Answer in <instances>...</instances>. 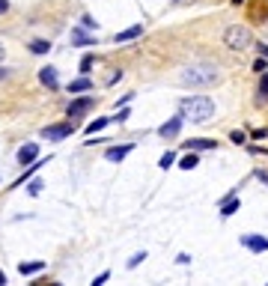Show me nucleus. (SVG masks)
I'll return each mask as SVG.
<instances>
[{
    "label": "nucleus",
    "instance_id": "obj_17",
    "mask_svg": "<svg viewBox=\"0 0 268 286\" xmlns=\"http://www.w3.org/2000/svg\"><path fill=\"white\" fill-rule=\"evenodd\" d=\"M107 123H110V117H101V120H93V123L87 126V134H99V131H101L104 126H107Z\"/></svg>",
    "mask_w": 268,
    "mask_h": 286
},
{
    "label": "nucleus",
    "instance_id": "obj_29",
    "mask_svg": "<svg viewBox=\"0 0 268 286\" xmlns=\"http://www.w3.org/2000/svg\"><path fill=\"white\" fill-rule=\"evenodd\" d=\"M81 24H84V27H87V30H93V27H96V21H93V18H90V15H84V21H81Z\"/></svg>",
    "mask_w": 268,
    "mask_h": 286
},
{
    "label": "nucleus",
    "instance_id": "obj_18",
    "mask_svg": "<svg viewBox=\"0 0 268 286\" xmlns=\"http://www.w3.org/2000/svg\"><path fill=\"white\" fill-rule=\"evenodd\" d=\"M30 51H33V54H48V51H51V42H48V39H36L33 45H30Z\"/></svg>",
    "mask_w": 268,
    "mask_h": 286
},
{
    "label": "nucleus",
    "instance_id": "obj_20",
    "mask_svg": "<svg viewBox=\"0 0 268 286\" xmlns=\"http://www.w3.org/2000/svg\"><path fill=\"white\" fill-rule=\"evenodd\" d=\"M128 117H131V110L122 104V107H116V117H110V123H125Z\"/></svg>",
    "mask_w": 268,
    "mask_h": 286
},
{
    "label": "nucleus",
    "instance_id": "obj_6",
    "mask_svg": "<svg viewBox=\"0 0 268 286\" xmlns=\"http://www.w3.org/2000/svg\"><path fill=\"white\" fill-rule=\"evenodd\" d=\"M241 245L247 248V251H253V254H262V251H268V239H262V236H241Z\"/></svg>",
    "mask_w": 268,
    "mask_h": 286
},
{
    "label": "nucleus",
    "instance_id": "obj_16",
    "mask_svg": "<svg viewBox=\"0 0 268 286\" xmlns=\"http://www.w3.org/2000/svg\"><path fill=\"white\" fill-rule=\"evenodd\" d=\"M42 268H45L42 259H39V262H21V265H18V271H21L24 277H27V274H36V271H42Z\"/></svg>",
    "mask_w": 268,
    "mask_h": 286
},
{
    "label": "nucleus",
    "instance_id": "obj_31",
    "mask_svg": "<svg viewBox=\"0 0 268 286\" xmlns=\"http://www.w3.org/2000/svg\"><path fill=\"white\" fill-rule=\"evenodd\" d=\"M256 48H259V57H265L268 60V45H256Z\"/></svg>",
    "mask_w": 268,
    "mask_h": 286
},
{
    "label": "nucleus",
    "instance_id": "obj_28",
    "mask_svg": "<svg viewBox=\"0 0 268 286\" xmlns=\"http://www.w3.org/2000/svg\"><path fill=\"white\" fill-rule=\"evenodd\" d=\"M230 140H233V143H244V134H241V131H233Z\"/></svg>",
    "mask_w": 268,
    "mask_h": 286
},
{
    "label": "nucleus",
    "instance_id": "obj_32",
    "mask_svg": "<svg viewBox=\"0 0 268 286\" xmlns=\"http://www.w3.org/2000/svg\"><path fill=\"white\" fill-rule=\"evenodd\" d=\"M6 9H9V3H6V0H0V12H6Z\"/></svg>",
    "mask_w": 268,
    "mask_h": 286
},
{
    "label": "nucleus",
    "instance_id": "obj_3",
    "mask_svg": "<svg viewBox=\"0 0 268 286\" xmlns=\"http://www.w3.org/2000/svg\"><path fill=\"white\" fill-rule=\"evenodd\" d=\"M224 42H227L233 51H244V48L253 45V33L247 30L244 24H233V27H227V33H224Z\"/></svg>",
    "mask_w": 268,
    "mask_h": 286
},
{
    "label": "nucleus",
    "instance_id": "obj_9",
    "mask_svg": "<svg viewBox=\"0 0 268 286\" xmlns=\"http://www.w3.org/2000/svg\"><path fill=\"white\" fill-rule=\"evenodd\" d=\"M218 146V140H209V137H194V140H185V149H194V152H200V149H215Z\"/></svg>",
    "mask_w": 268,
    "mask_h": 286
},
{
    "label": "nucleus",
    "instance_id": "obj_27",
    "mask_svg": "<svg viewBox=\"0 0 268 286\" xmlns=\"http://www.w3.org/2000/svg\"><path fill=\"white\" fill-rule=\"evenodd\" d=\"M253 69H256V72H265V69H268L265 57H259V60H256V63H253Z\"/></svg>",
    "mask_w": 268,
    "mask_h": 286
},
{
    "label": "nucleus",
    "instance_id": "obj_2",
    "mask_svg": "<svg viewBox=\"0 0 268 286\" xmlns=\"http://www.w3.org/2000/svg\"><path fill=\"white\" fill-rule=\"evenodd\" d=\"M182 117L191 120V123H206L215 117V101L209 95H191L182 101Z\"/></svg>",
    "mask_w": 268,
    "mask_h": 286
},
{
    "label": "nucleus",
    "instance_id": "obj_33",
    "mask_svg": "<svg viewBox=\"0 0 268 286\" xmlns=\"http://www.w3.org/2000/svg\"><path fill=\"white\" fill-rule=\"evenodd\" d=\"M6 283V274H3V271H0V286Z\"/></svg>",
    "mask_w": 268,
    "mask_h": 286
},
{
    "label": "nucleus",
    "instance_id": "obj_14",
    "mask_svg": "<svg viewBox=\"0 0 268 286\" xmlns=\"http://www.w3.org/2000/svg\"><path fill=\"white\" fill-rule=\"evenodd\" d=\"M143 33V24H134V27H128V30L116 33V42H131V39H137Z\"/></svg>",
    "mask_w": 268,
    "mask_h": 286
},
{
    "label": "nucleus",
    "instance_id": "obj_5",
    "mask_svg": "<svg viewBox=\"0 0 268 286\" xmlns=\"http://www.w3.org/2000/svg\"><path fill=\"white\" fill-rule=\"evenodd\" d=\"M93 104H96V98H93V95H84V98H75V101L69 104V117H81V113H87V110H93Z\"/></svg>",
    "mask_w": 268,
    "mask_h": 286
},
{
    "label": "nucleus",
    "instance_id": "obj_30",
    "mask_svg": "<svg viewBox=\"0 0 268 286\" xmlns=\"http://www.w3.org/2000/svg\"><path fill=\"white\" fill-rule=\"evenodd\" d=\"M176 262H179V265H188V262H191V256H188V254H179V256H176Z\"/></svg>",
    "mask_w": 268,
    "mask_h": 286
},
{
    "label": "nucleus",
    "instance_id": "obj_21",
    "mask_svg": "<svg viewBox=\"0 0 268 286\" xmlns=\"http://www.w3.org/2000/svg\"><path fill=\"white\" fill-rule=\"evenodd\" d=\"M268 98V72L262 75V84H259V98H256V104H262Z\"/></svg>",
    "mask_w": 268,
    "mask_h": 286
},
{
    "label": "nucleus",
    "instance_id": "obj_12",
    "mask_svg": "<svg viewBox=\"0 0 268 286\" xmlns=\"http://www.w3.org/2000/svg\"><path fill=\"white\" fill-rule=\"evenodd\" d=\"M238 206H241V203H238V197H235V194H230V197L221 203V215H224V218H230V215H235V212H238Z\"/></svg>",
    "mask_w": 268,
    "mask_h": 286
},
{
    "label": "nucleus",
    "instance_id": "obj_23",
    "mask_svg": "<svg viewBox=\"0 0 268 286\" xmlns=\"http://www.w3.org/2000/svg\"><path fill=\"white\" fill-rule=\"evenodd\" d=\"M90 69H93V57L87 54V57L81 60V72H84V75H90Z\"/></svg>",
    "mask_w": 268,
    "mask_h": 286
},
{
    "label": "nucleus",
    "instance_id": "obj_25",
    "mask_svg": "<svg viewBox=\"0 0 268 286\" xmlns=\"http://www.w3.org/2000/svg\"><path fill=\"white\" fill-rule=\"evenodd\" d=\"M27 191H30V194H39V191H42V182H39V179H33V182H30V185H27Z\"/></svg>",
    "mask_w": 268,
    "mask_h": 286
},
{
    "label": "nucleus",
    "instance_id": "obj_4",
    "mask_svg": "<svg viewBox=\"0 0 268 286\" xmlns=\"http://www.w3.org/2000/svg\"><path fill=\"white\" fill-rule=\"evenodd\" d=\"M75 131V126L72 123H57V126H48V128H42V137L45 140H63V137H69Z\"/></svg>",
    "mask_w": 268,
    "mask_h": 286
},
{
    "label": "nucleus",
    "instance_id": "obj_22",
    "mask_svg": "<svg viewBox=\"0 0 268 286\" xmlns=\"http://www.w3.org/2000/svg\"><path fill=\"white\" fill-rule=\"evenodd\" d=\"M173 161H176V155H173V152H164V155H161V161H158V164H161V167L167 170V167H173Z\"/></svg>",
    "mask_w": 268,
    "mask_h": 286
},
{
    "label": "nucleus",
    "instance_id": "obj_19",
    "mask_svg": "<svg viewBox=\"0 0 268 286\" xmlns=\"http://www.w3.org/2000/svg\"><path fill=\"white\" fill-rule=\"evenodd\" d=\"M197 164H200V158H197V155H194V149H191V155H185V158H182V164H179V167H182V170H194Z\"/></svg>",
    "mask_w": 268,
    "mask_h": 286
},
{
    "label": "nucleus",
    "instance_id": "obj_15",
    "mask_svg": "<svg viewBox=\"0 0 268 286\" xmlns=\"http://www.w3.org/2000/svg\"><path fill=\"white\" fill-rule=\"evenodd\" d=\"M72 42H78V45H96V39H93V36H87L81 27H75V30H72Z\"/></svg>",
    "mask_w": 268,
    "mask_h": 286
},
{
    "label": "nucleus",
    "instance_id": "obj_1",
    "mask_svg": "<svg viewBox=\"0 0 268 286\" xmlns=\"http://www.w3.org/2000/svg\"><path fill=\"white\" fill-rule=\"evenodd\" d=\"M218 78H221V72L212 63L188 66V69H182V75H179V81H182L185 87H212V84H218Z\"/></svg>",
    "mask_w": 268,
    "mask_h": 286
},
{
    "label": "nucleus",
    "instance_id": "obj_8",
    "mask_svg": "<svg viewBox=\"0 0 268 286\" xmlns=\"http://www.w3.org/2000/svg\"><path fill=\"white\" fill-rule=\"evenodd\" d=\"M182 120H185L182 113H179V117H173V120H167L164 126L158 128V134H161V137H176V134H179V128H182Z\"/></svg>",
    "mask_w": 268,
    "mask_h": 286
},
{
    "label": "nucleus",
    "instance_id": "obj_7",
    "mask_svg": "<svg viewBox=\"0 0 268 286\" xmlns=\"http://www.w3.org/2000/svg\"><path fill=\"white\" fill-rule=\"evenodd\" d=\"M39 81H42L48 90H57V87H60V81H57V69H54V66L39 69Z\"/></svg>",
    "mask_w": 268,
    "mask_h": 286
},
{
    "label": "nucleus",
    "instance_id": "obj_24",
    "mask_svg": "<svg viewBox=\"0 0 268 286\" xmlns=\"http://www.w3.org/2000/svg\"><path fill=\"white\" fill-rule=\"evenodd\" d=\"M143 259H146V254H134L131 259H128V268H137V265H140Z\"/></svg>",
    "mask_w": 268,
    "mask_h": 286
},
{
    "label": "nucleus",
    "instance_id": "obj_34",
    "mask_svg": "<svg viewBox=\"0 0 268 286\" xmlns=\"http://www.w3.org/2000/svg\"><path fill=\"white\" fill-rule=\"evenodd\" d=\"M3 54H6V48H3V45H0V60H3Z\"/></svg>",
    "mask_w": 268,
    "mask_h": 286
},
{
    "label": "nucleus",
    "instance_id": "obj_35",
    "mask_svg": "<svg viewBox=\"0 0 268 286\" xmlns=\"http://www.w3.org/2000/svg\"><path fill=\"white\" fill-rule=\"evenodd\" d=\"M233 3H241V0H233Z\"/></svg>",
    "mask_w": 268,
    "mask_h": 286
},
{
    "label": "nucleus",
    "instance_id": "obj_11",
    "mask_svg": "<svg viewBox=\"0 0 268 286\" xmlns=\"http://www.w3.org/2000/svg\"><path fill=\"white\" fill-rule=\"evenodd\" d=\"M131 149H134L131 143H125V146H110V149L104 152V158H107V161H122L128 152H131Z\"/></svg>",
    "mask_w": 268,
    "mask_h": 286
},
{
    "label": "nucleus",
    "instance_id": "obj_10",
    "mask_svg": "<svg viewBox=\"0 0 268 286\" xmlns=\"http://www.w3.org/2000/svg\"><path fill=\"white\" fill-rule=\"evenodd\" d=\"M36 158H39V146H36V143H27V146L18 149V161H21V164H30V161H36Z\"/></svg>",
    "mask_w": 268,
    "mask_h": 286
},
{
    "label": "nucleus",
    "instance_id": "obj_13",
    "mask_svg": "<svg viewBox=\"0 0 268 286\" xmlns=\"http://www.w3.org/2000/svg\"><path fill=\"white\" fill-rule=\"evenodd\" d=\"M87 90H93V81L84 75V78H78V81H72L69 84V93H87Z\"/></svg>",
    "mask_w": 268,
    "mask_h": 286
},
{
    "label": "nucleus",
    "instance_id": "obj_26",
    "mask_svg": "<svg viewBox=\"0 0 268 286\" xmlns=\"http://www.w3.org/2000/svg\"><path fill=\"white\" fill-rule=\"evenodd\" d=\"M107 277H110V271H101V274L96 277V280H93V283H96V286H101V283H107Z\"/></svg>",
    "mask_w": 268,
    "mask_h": 286
}]
</instances>
